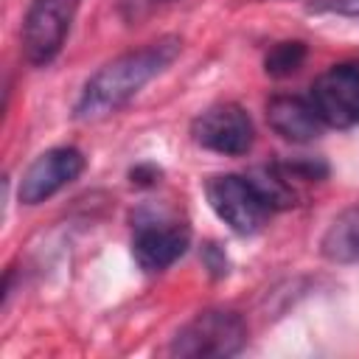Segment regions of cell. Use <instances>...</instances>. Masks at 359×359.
Listing matches in <instances>:
<instances>
[{"label":"cell","mask_w":359,"mask_h":359,"mask_svg":"<svg viewBox=\"0 0 359 359\" xmlns=\"http://www.w3.org/2000/svg\"><path fill=\"white\" fill-rule=\"evenodd\" d=\"M266 123L292 143H309L323 135L325 123L314 104L300 95H275L266 104Z\"/></svg>","instance_id":"9c48e42d"},{"label":"cell","mask_w":359,"mask_h":359,"mask_svg":"<svg viewBox=\"0 0 359 359\" xmlns=\"http://www.w3.org/2000/svg\"><path fill=\"white\" fill-rule=\"evenodd\" d=\"M87 160L79 149L73 146H56L42 151L22 174L17 196L22 205H39L45 199H50L53 194H59L65 185H70L73 180L81 177Z\"/></svg>","instance_id":"ba28073f"},{"label":"cell","mask_w":359,"mask_h":359,"mask_svg":"<svg viewBox=\"0 0 359 359\" xmlns=\"http://www.w3.org/2000/svg\"><path fill=\"white\" fill-rule=\"evenodd\" d=\"M306 42L300 39H286V42H278L269 48L266 59H264V70L272 76V79H286L292 73L300 70V65L306 62Z\"/></svg>","instance_id":"8fae6325"},{"label":"cell","mask_w":359,"mask_h":359,"mask_svg":"<svg viewBox=\"0 0 359 359\" xmlns=\"http://www.w3.org/2000/svg\"><path fill=\"white\" fill-rule=\"evenodd\" d=\"M309 101L325 126H359V62L328 67L309 90Z\"/></svg>","instance_id":"52a82bcc"},{"label":"cell","mask_w":359,"mask_h":359,"mask_svg":"<svg viewBox=\"0 0 359 359\" xmlns=\"http://www.w3.org/2000/svg\"><path fill=\"white\" fill-rule=\"evenodd\" d=\"M191 247V230L165 213L140 208L132 216V255L143 272H163Z\"/></svg>","instance_id":"277c9868"},{"label":"cell","mask_w":359,"mask_h":359,"mask_svg":"<svg viewBox=\"0 0 359 359\" xmlns=\"http://www.w3.org/2000/svg\"><path fill=\"white\" fill-rule=\"evenodd\" d=\"M168 3H174V0H118V11L126 22H137V20L154 14L157 8L168 6Z\"/></svg>","instance_id":"7c38bea8"},{"label":"cell","mask_w":359,"mask_h":359,"mask_svg":"<svg viewBox=\"0 0 359 359\" xmlns=\"http://www.w3.org/2000/svg\"><path fill=\"white\" fill-rule=\"evenodd\" d=\"M247 345V323L233 309H205L171 339V353L185 359H224Z\"/></svg>","instance_id":"3957f363"},{"label":"cell","mask_w":359,"mask_h":359,"mask_svg":"<svg viewBox=\"0 0 359 359\" xmlns=\"http://www.w3.org/2000/svg\"><path fill=\"white\" fill-rule=\"evenodd\" d=\"M202 255H205V264H208V269H210V275L213 278H222V275H227V255H224V250L219 247V244H205L202 247Z\"/></svg>","instance_id":"4fadbf2b"},{"label":"cell","mask_w":359,"mask_h":359,"mask_svg":"<svg viewBox=\"0 0 359 359\" xmlns=\"http://www.w3.org/2000/svg\"><path fill=\"white\" fill-rule=\"evenodd\" d=\"M81 0H31L22 20V56L28 65H50L73 25Z\"/></svg>","instance_id":"5b68a950"},{"label":"cell","mask_w":359,"mask_h":359,"mask_svg":"<svg viewBox=\"0 0 359 359\" xmlns=\"http://www.w3.org/2000/svg\"><path fill=\"white\" fill-rule=\"evenodd\" d=\"M191 137L196 146L208 151L241 157L255 143V126L244 107L233 101H222V104L208 107L191 121Z\"/></svg>","instance_id":"8992f818"},{"label":"cell","mask_w":359,"mask_h":359,"mask_svg":"<svg viewBox=\"0 0 359 359\" xmlns=\"http://www.w3.org/2000/svg\"><path fill=\"white\" fill-rule=\"evenodd\" d=\"M320 252L331 264H359V202L331 219L320 238Z\"/></svg>","instance_id":"30bf717a"},{"label":"cell","mask_w":359,"mask_h":359,"mask_svg":"<svg viewBox=\"0 0 359 359\" xmlns=\"http://www.w3.org/2000/svg\"><path fill=\"white\" fill-rule=\"evenodd\" d=\"M311 8L314 11H334V14H351V17H356L359 14V0H325V3H317Z\"/></svg>","instance_id":"5bb4252c"},{"label":"cell","mask_w":359,"mask_h":359,"mask_svg":"<svg viewBox=\"0 0 359 359\" xmlns=\"http://www.w3.org/2000/svg\"><path fill=\"white\" fill-rule=\"evenodd\" d=\"M280 168H255L250 174H216L205 182L213 213L238 236L258 233L278 210L294 205V191Z\"/></svg>","instance_id":"7a4b0ae2"},{"label":"cell","mask_w":359,"mask_h":359,"mask_svg":"<svg viewBox=\"0 0 359 359\" xmlns=\"http://www.w3.org/2000/svg\"><path fill=\"white\" fill-rule=\"evenodd\" d=\"M129 177H132L135 185H151L160 177V168H154V165H137V168L129 171Z\"/></svg>","instance_id":"9a60e30c"},{"label":"cell","mask_w":359,"mask_h":359,"mask_svg":"<svg viewBox=\"0 0 359 359\" xmlns=\"http://www.w3.org/2000/svg\"><path fill=\"white\" fill-rule=\"evenodd\" d=\"M182 50L180 36H160L137 50L121 53L118 59L98 67L87 84L81 87V95L73 107V115L79 121H101L123 109L151 79H157Z\"/></svg>","instance_id":"6da1fadb"}]
</instances>
